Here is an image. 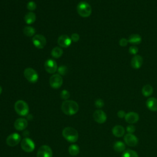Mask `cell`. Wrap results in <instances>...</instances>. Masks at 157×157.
Returning <instances> with one entry per match:
<instances>
[{
    "instance_id": "cell-1",
    "label": "cell",
    "mask_w": 157,
    "mask_h": 157,
    "mask_svg": "<svg viewBox=\"0 0 157 157\" xmlns=\"http://www.w3.org/2000/svg\"><path fill=\"white\" fill-rule=\"evenodd\" d=\"M78 104L72 100H66L61 104V110L67 115H73L78 110Z\"/></svg>"
},
{
    "instance_id": "cell-2",
    "label": "cell",
    "mask_w": 157,
    "mask_h": 157,
    "mask_svg": "<svg viewBox=\"0 0 157 157\" xmlns=\"http://www.w3.org/2000/svg\"><path fill=\"white\" fill-rule=\"evenodd\" d=\"M64 138L69 142H75L78 138V134L77 131L72 127L64 128L62 132Z\"/></svg>"
},
{
    "instance_id": "cell-3",
    "label": "cell",
    "mask_w": 157,
    "mask_h": 157,
    "mask_svg": "<svg viewBox=\"0 0 157 157\" xmlns=\"http://www.w3.org/2000/svg\"><path fill=\"white\" fill-rule=\"evenodd\" d=\"M77 11L80 16L86 18L88 17L91 14L92 9L88 2L81 1L77 6Z\"/></svg>"
},
{
    "instance_id": "cell-4",
    "label": "cell",
    "mask_w": 157,
    "mask_h": 157,
    "mask_svg": "<svg viewBox=\"0 0 157 157\" xmlns=\"http://www.w3.org/2000/svg\"><path fill=\"white\" fill-rule=\"evenodd\" d=\"M14 108L15 112L21 116H26L29 113V107L28 104L23 101L18 100L17 101L14 105Z\"/></svg>"
},
{
    "instance_id": "cell-5",
    "label": "cell",
    "mask_w": 157,
    "mask_h": 157,
    "mask_svg": "<svg viewBox=\"0 0 157 157\" xmlns=\"http://www.w3.org/2000/svg\"><path fill=\"white\" fill-rule=\"evenodd\" d=\"M23 74L26 79L30 83H36L39 78V75L37 72L31 67L26 68L24 70Z\"/></svg>"
},
{
    "instance_id": "cell-6",
    "label": "cell",
    "mask_w": 157,
    "mask_h": 157,
    "mask_svg": "<svg viewBox=\"0 0 157 157\" xmlns=\"http://www.w3.org/2000/svg\"><path fill=\"white\" fill-rule=\"evenodd\" d=\"M21 147L26 152H32L35 148V144L29 137H25L21 141Z\"/></svg>"
},
{
    "instance_id": "cell-7",
    "label": "cell",
    "mask_w": 157,
    "mask_h": 157,
    "mask_svg": "<svg viewBox=\"0 0 157 157\" xmlns=\"http://www.w3.org/2000/svg\"><path fill=\"white\" fill-rule=\"evenodd\" d=\"M49 83L51 87L54 89L60 88L63 84V78L61 75L59 74H54L50 77Z\"/></svg>"
},
{
    "instance_id": "cell-8",
    "label": "cell",
    "mask_w": 157,
    "mask_h": 157,
    "mask_svg": "<svg viewBox=\"0 0 157 157\" xmlns=\"http://www.w3.org/2000/svg\"><path fill=\"white\" fill-rule=\"evenodd\" d=\"M33 45L37 48L42 49L44 48L47 44V40L44 36L42 34L34 35L32 39Z\"/></svg>"
},
{
    "instance_id": "cell-9",
    "label": "cell",
    "mask_w": 157,
    "mask_h": 157,
    "mask_svg": "<svg viewBox=\"0 0 157 157\" xmlns=\"http://www.w3.org/2000/svg\"><path fill=\"white\" fill-rule=\"evenodd\" d=\"M21 141V136L19 134L14 132L10 134L6 139V144L10 147H15Z\"/></svg>"
},
{
    "instance_id": "cell-10",
    "label": "cell",
    "mask_w": 157,
    "mask_h": 157,
    "mask_svg": "<svg viewBox=\"0 0 157 157\" xmlns=\"http://www.w3.org/2000/svg\"><path fill=\"white\" fill-rule=\"evenodd\" d=\"M52 148L47 145L40 147L37 152V157H52Z\"/></svg>"
},
{
    "instance_id": "cell-11",
    "label": "cell",
    "mask_w": 157,
    "mask_h": 157,
    "mask_svg": "<svg viewBox=\"0 0 157 157\" xmlns=\"http://www.w3.org/2000/svg\"><path fill=\"white\" fill-rule=\"evenodd\" d=\"M45 71L49 74H54L58 69L57 63L54 59H48L45 61L44 63Z\"/></svg>"
},
{
    "instance_id": "cell-12",
    "label": "cell",
    "mask_w": 157,
    "mask_h": 157,
    "mask_svg": "<svg viewBox=\"0 0 157 157\" xmlns=\"http://www.w3.org/2000/svg\"><path fill=\"white\" fill-rule=\"evenodd\" d=\"M93 117L94 121L99 124H102L107 120V115L105 113L100 109L95 110L93 113Z\"/></svg>"
},
{
    "instance_id": "cell-13",
    "label": "cell",
    "mask_w": 157,
    "mask_h": 157,
    "mask_svg": "<svg viewBox=\"0 0 157 157\" xmlns=\"http://www.w3.org/2000/svg\"><path fill=\"white\" fill-rule=\"evenodd\" d=\"M124 141L127 145L129 147H135L137 145L139 140L133 134L127 133L124 136Z\"/></svg>"
},
{
    "instance_id": "cell-14",
    "label": "cell",
    "mask_w": 157,
    "mask_h": 157,
    "mask_svg": "<svg viewBox=\"0 0 157 157\" xmlns=\"http://www.w3.org/2000/svg\"><path fill=\"white\" fill-rule=\"evenodd\" d=\"M71 39L70 37H69L67 35H61L59 36L58 38V45L63 48L68 47L71 44Z\"/></svg>"
},
{
    "instance_id": "cell-15",
    "label": "cell",
    "mask_w": 157,
    "mask_h": 157,
    "mask_svg": "<svg viewBox=\"0 0 157 157\" xmlns=\"http://www.w3.org/2000/svg\"><path fill=\"white\" fill-rule=\"evenodd\" d=\"M124 119L125 121L129 124H134L138 121L139 119V115L135 112H129L126 113Z\"/></svg>"
},
{
    "instance_id": "cell-16",
    "label": "cell",
    "mask_w": 157,
    "mask_h": 157,
    "mask_svg": "<svg viewBox=\"0 0 157 157\" xmlns=\"http://www.w3.org/2000/svg\"><path fill=\"white\" fill-rule=\"evenodd\" d=\"M28 126V121L23 118H19L14 122V127L18 131H22L26 129Z\"/></svg>"
},
{
    "instance_id": "cell-17",
    "label": "cell",
    "mask_w": 157,
    "mask_h": 157,
    "mask_svg": "<svg viewBox=\"0 0 157 157\" xmlns=\"http://www.w3.org/2000/svg\"><path fill=\"white\" fill-rule=\"evenodd\" d=\"M143 63V59L140 55H135L131 59V66L134 69H139Z\"/></svg>"
},
{
    "instance_id": "cell-18",
    "label": "cell",
    "mask_w": 157,
    "mask_h": 157,
    "mask_svg": "<svg viewBox=\"0 0 157 157\" xmlns=\"http://www.w3.org/2000/svg\"><path fill=\"white\" fill-rule=\"evenodd\" d=\"M147 107L151 111H157V99L155 98H150L146 101Z\"/></svg>"
},
{
    "instance_id": "cell-19",
    "label": "cell",
    "mask_w": 157,
    "mask_h": 157,
    "mask_svg": "<svg viewBox=\"0 0 157 157\" xmlns=\"http://www.w3.org/2000/svg\"><path fill=\"white\" fill-rule=\"evenodd\" d=\"M112 132L114 136L117 137H121L124 134L125 129L121 125H115V126L113 127Z\"/></svg>"
},
{
    "instance_id": "cell-20",
    "label": "cell",
    "mask_w": 157,
    "mask_h": 157,
    "mask_svg": "<svg viewBox=\"0 0 157 157\" xmlns=\"http://www.w3.org/2000/svg\"><path fill=\"white\" fill-rule=\"evenodd\" d=\"M24 20H25L26 23H27L28 25L33 24V23L35 22V21L36 20V14L33 12H29L25 15Z\"/></svg>"
},
{
    "instance_id": "cell-21",
    "label": "cell",
    "mask_w": 157,
    "mask_h": 157,
    "mask_svg": "<svg viewBox=\"0 0 157 157\" xmlns=\"http://www.w3.org/2000/svg\"><path fill=\"white\" fill-rule=\"evenodd\" d=\"M113 150L118 153L123 152L126 148V145L124 143L121 141H116L113 145Z\"/></svg>"
},
{
    "instance_id": "cell-22",
    "label": "cell",
    "mask_w": 157,
    "mask_h": 157,
    "mask_svg": "<svg viewBox=\"0 0 157 157\" xmlns=\"http://www.w3.org/2000/svg\"><path fill=\"white\" fill-rule=\"evenodd\" d=\"M142 41V37H140V35L137 34H132L129 36L128 42L133 45H138L141 43Z\"/></svg>"
},
{
    "instance_id": "cell-23",
    "label": "cell",
    "mask_w": 157,
    "mask_h": 157,
    "mask_svg": "<svg viewBox=\"0 0 157 157\" xmlns=\"http://www.w3.org/2000/svg\"><path fill=\"white\" fill-rule=\"evenodd\" d=\"M153 92V89L150 85H145L142 87V93L145 97L151 96Z\"/></svg>"
},
{
    "instance_id": "cell-24",
    "label": "cell",
    "mask_w": 157,
    "mask_h": 157,
    "mask_svg": "<svg viewBox=\"0 0 157 157\" xmlns=\"http://www.w3.org/2000/svg\"><path fill=\"white\" fill-rule=\"evenodd\" d=\"M63 53V51L61 48L59 47H54L51 51L52 56L55 58H60Z\"/></svg>"
},
{
    "instance_id": "cell-25",
    "label": "cell",
    "mask_w": 157,
    "mask_h": 157,
    "mask_svg": "<svg viewBox=\"0 0 157 157\" xmlns=\"http://www.w3.org/2000/svg\"><path fill=\"white\" fill-rule=\"evenodd\" d=\"M69 153L71 156H75L77 155L80 152V148L76 144H72L69 146L68 149Z\"/></svg>"
},
{
    "instance_id": "cell-26",
    "label": "cell",
    "mask_w": 157,
    "mask_h": 157,
    "mask_svg": "<svg viewBox=\"0 0 157 157\" xmlns=\"http://www.w3.org/2000/svg\"><path fill=\"white\" fill-rule=\"evenodd\" d=\"M23 33L25 36H28V37H31L33 36L35 34L36 30L35 29L30 26H25L23 28Z\"/></svg>"
},
{
    "instance_id": "cell-27",
    "label": "cell",
    "mask_w": 157,
    "mask_h": 157,
    "mask_svg": "<svg viewBox=\"0 0 157 157\" xmlns=\"http://www.w3.org/2000/svg\"><path fill=\"white\" fill-rule=\"evenodd\" d=\"M121 157H139V155L136 151L128 149L123 152Z\"/></svg>"
},
{
    "instance_id": "cell-28",
    "label": "cell",
    "mask_w": 157,
    "mask_h": 157,
    "mask_svg": "<svg viewBox=\"0 0 157 157\" xmlns=\"http://www.w3.org/2000/svg\"><path fill=\"white\" fill-rule=\"evenodd\" d=\"M36 7H37V5L36 4V2L33 1H30L28 2L27 4V6H26V7L27 9L30 10L31 12L36 10Z\"/></svg>"
},
{
    "instance_id": "cell-29",
    "label": "cell",
    "mask_w": 157,
    "mask_h": 157,
    "mask_svg": "<svg viewBox=\"0 0 157 157\" xmlns=\"http://www.w3.org/2000/svg\"><path fill=\"white\" fill-rule=\"evenodd\" d=\"M60 96H61V98L64 101L66 100H67L69 97H70V93L69 92L66 90H63L61 93H60Z\"/></svg>"
},
{
    "instance_id": "cell-30",
    "label": "cell",
    "mask_w": 157,
    "mask_h": 157,
    "mask_svg": "<svg viewBox=\"0 0 157 157\" xmlns=\"http://www.w3.org/2000/svg\"><path fill=\"white\" fill-rule=\"evenodd\" d=\"M58 72V74L61 75H64L66 73H67V68L66 66H64V65H62V66H60L58 69H57Z\"/></svg>"
},
{
    "instance_id": "cell-31",
    "label": "cell",
    "mask_w": 157,
    "mask_h": 157,
    "mask_svg": "<svg viewBox=\"0 0 157 157\" xmlns=\"http://www.w3.org/2000/svg\"><path fill=\"white\" fill-rule=\"evenodd\" d=\"M94 105H95V106H96L97 108L99 109V108H101V107H102L104 106V101H103L102 99H96V100L95 101Z\"/></svg>"
},
{
    "instance_id": "cell-32",
    "label": "cell",
    "mask_w": 157,
    "mask_h": 157,
    "mask_svg": "<svg viewBox=\"0 0 157 157\" xmlns=\"http://www.w3.org/2000/svg\"><path fill=\"white\" fill-rule=\"evenodd\" d=\"M138 50H139L138 48L136 46H135V45L131 46L129 48V53L131 55H136V54L138 52Z\"/></svg>"
},
{
    "instance_id": "cell-33",
    "label": "cell",
    "mask_w": 157,
    "mask_h": 157,
    "mask_svg": "<svg viewBox=\"0 0 157 157\" xmlns=\"http://www.w3.org/2000/svg\"><path fill=\"white\" fill-rule=\"evenodd\" d=\"M71 39L72 40V42H77L80 39V36L77 33H73L72 35H71Z\"/></svg>"
},
{
    "instance_id": "cell-34",
    "label": "cell",
    "mask_w": 157,
    "mask_h": 157,
    "mask_svg": "<svg viewBox=\"0 0 157 157\" xmlns=\"http://www.w3.org/2000/svg\"><path fill=\"white\" fill-rule=\"evenodd\" d=\"M135 131H136L135 126L132 124H129L126 127V131L129 134H133V132H134Z\"/></svg>"
},
{
    "instance_id": "cell-35",
    "label": "cell",
    "mask_w": 157,
    "mask_h": 157,
    "mask_svg": "<svg viewBox=\"0 0 157 157\" xmlns=\"http://www.w3.org/2000/svg\"><path fill=\"white\" fill-rule=\"evenodd\" d=\"M128 43V40L125 38H121L119 41V44L121 47H125Z\"/></svg>"
},
{
    "instance_id": "cell-36",
    "label": "cell",
    "mask_w": 157,
    "mask_h": 157,
    "mask_svg": "<svg viewBox=\"0 0 157 157\" xmlns=\"http://www.w3.org/2000/svg\"><path fill=\"white\" fill-rule=\"evenodd\" d=\"M126 113L124 111V110H119L118 112H117V116L120 118H123L125 117V115H126Z\"/></svg>"
},
{
    "instance_id": "cell-37",
    "label": "cell",
    "mask_w": 157,
    "mask_h": 157,
    "mask_svg": "<svg viewBox=\"0 0 157 157\" xmlns=\"http://www.w3.org/2000/svg\"><path fill=\"white\" fill-rule=\"evenodd\" d=\"M2 87L0 86V94H1V93H2Z\"/></svg>"
}]
</instances>
